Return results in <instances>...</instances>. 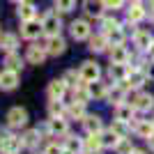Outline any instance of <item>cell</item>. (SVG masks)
<instances>
[{"label": "cell", "instance_id": "cell-1", "mask_svg": "<svg viewBox=\"0 0 154 154\" xmlns=\"http://www.w3.org/2000/svg\"><path fill=\"white\" fill-rule=\"evenodd\" d=\"M145 81H147V71H143L140 67H134V69H129V76L120 81V85L124 90H138Z\"/></svg>", "mask_w": 154, "mask_h": 154}, {"label": "cell", "instance_id": "cell-2", "mask_svg": "<svg viewBox=\"0 0 154 154\" xmlns=\"http://www.w3.org/2000/svg\"><path fill=\"white\" fill-rule=\"evenodd\" d=\"M42 28H44V35H48V37L60 35V30H62V21H60L58 12H46L44 16H42Z\"/></svg>", "mask_w": 154, "mask_h": 154}, {"label": "cell", "instance_id": "cell-3", "mask_svg": "<svg viewBox=\"0 0 154 154\" xmlns=\"http://www.w3.org/2000/svg\"><path fill=\"white\" fill-rule=\"evenodd\" d=\"M136 110L140 113H147V110L154 108V94H147V92H138V94H131V99H127Z\"/></svg>", "mask_w": 154, "mask_h": 154}, {"label": "cell", "instance_id": "cell-4", "mask_svg": "<svg viewBox=\"0 0 154 154\" xmlns=\"http://www.w3.org/2000/svg\"><path fill=\"white\" fill-rule=\"evenodd\" d=\"M69 32H71V37L76 39V42H85V39L92 37V28H90V23H88L85 19L74 21V23L69 26Z\"/></svg>", "mask_w": 154, "mask_h": 154}, {"label": "cell", "instance_id": "cell-5", "mask_svg": "<svg viewBox=\"0 0 154 154\" xmlns=\"http://www.w3.org/2000/svg\"><path fill=\"white\" fill-rule=\"evenodd\" d=\"M78 74H81V81H83V83H92V81H99V76H101V69H99V64H97V62H92V60H85V62L81 64Z\"/></svg>", "mask_w": 154, "mask_h": 154}, {"label": "cell", "instance_id": "cell-6", "mask_svg": "<svg viewBox=\"0 0 154 154\" xmlns=\"http://www.w3.org/2000/svg\"><path fill=\"white\" fill-rule=\"evenodd\" d=\"M21 147H23L21 138L9 136V134H2V131H0V152H2V154H16Z\"/></svg>", "mask_w": 154, "mask_h": 154}, {"label": "cell", "instance_id": "cell-7", "mask_svg": "<svg viewBox=\"0 0 154 154\" xmlns=\"http://www.w3.org/2000/svg\"><path fill=\"white\" fill-rule=\"evenodd\" d=\"M7 124L12 129H21L28 124V110L21 108V106H16V108H12L9 113H7Z\"/></svg>", "mask_w": 154, "mask_h": 154}, {"label": "cell", "instance_id": "cell-8", "mask_svg": "<svg viewBox=\"0 0 154 154\" xmlns=\"http://www.w3.org/2000/svg\"><path fill=\"white\" fill-rule=\"evenodd\" d=\"M44 32V28H42V23H39L37 19H30V21H23V26H21V37L23 39H37L39 35Z\"/></svg>", "mask_w": 154, "mask_h": 154}, {"label": "cell", "instance_id": "cell-9", "mask_svg": "<svg viewBox=\"0 0 154 154\" xmlns=\"http://www.w3.org/2000/svg\"><path fill=\"white\" fill-rule=\"evenodd\" d=\"M145 16H147L145 5H143L140 0H134V2L129 5V9H127V21H129V23H140Z\"/></svg>", "mask_w": 154, "mask_h": 154}, {"label": "cell", "instance_id": "cell-10", "mask_svg": "<svg viewBox=\"0 0 154 154\" xmlns=\"http://www.w3.org/2000/svg\"><path fill=\"white\" fill-rule=\"evenodd\" d=\"M103 9H106V2H103V0H83V12H85V16H90V19H101Z\"/></svg>", "mask_w": 154, "mask_h": 154}, {"label": "cell", "instance_id": "cell-11", "mask_svg": "<svg viewBox=\"0 0 154 154\" xmlns=\"http://www.w3.org/2000/svg\"><path fill=\"white\" fill-rule=\"evenodd\" d=\"M46 53L48 55H53V58H58V55H62L64 48H67V44H64V39L60 37V35H55V37H48L46 39Z\"/></svg>", "mask_w": 154, "mask_h": 154}, {"label": "cell", "instance_id": "cell-12", "mask_svg": "<svg viewBox=\"0 0 154 154\" xmlns=\"http://www.w3.org/2000/svg\"><path fill=\"white\" fill-rule=\"evenodd\" d=\"M152 42H154V37H152L149 30H136L134 32V44H136L138 51H147L149 46H152Z\"/></svg>", "mask_w": 154, "mask_h": 154}, {"label": "cell", "instance_id": "cell-13", "mask_svg": "<svg viewBox=\"0 0 154 154\" xmlns=\"http://www.w3.org/2000/svg\"><path fill=\"white\" fill-rule=\"evenodd\" d=\"M46 48L44 46H37V44H32V46H28V53H26V60L30 64H42L46 60Z\"/></svg>", "mask_w": 154, "mask_h": 154}, {"label": "cell", "instance_id": "cell-14", "mask_svg": "<svg viewBox=\"0 0 154 154\" xmlns=\"http://www.w3.org/2000/svg\"><path fill=\"white\" fill-rule=\"evenodd\" d=\"M16 85H19V71L5 69L0 74V88L2 90H16Z\"/></svg>", "mask_w": 154, "mask_h": 154}, {"label": "cell", "instance_id": "cell-15", "mask_svg": "<svg viewBox=\"0 0 154 154\" xmlns=\"http://www.w3.org/2000/svg\"><path fill=\"white\" fill-rule=\"evenodd\" d=\"M88 92L94 101H103L106 94H108V85L101 83V81H92V83H88Z\"/></svg>", "mask_w": 154, "mask_h": 154}, {"label": "cell", "instance_id": "cell-16", "mask_svg": "<svg viewBox=\"0 0 154 154\" xmlns=\"http://www.w3.org/2000/svg\"><path fill=\"white\" fill-rule=\"evenodd\" d=\"M48 131L53 136H67L69 134V124H67L64 117H51L48 120Z\"/></svg>", "mask_w": 154, "mask_h": 154}, {"label": "cell", "instance_id": "cell-17", "mask_svg": "<svg viewBox=\"0 0 154 154\" xmlns=\"http://www.w3.org/2000/svg\"><path fill=\"white\" fill-rule=\"evenodd\" d=\"M106 99H108V103H113V106H120V103L127 101V90H124L122 85H113V88H108Z\"/></svg>", "mask_w": 154, "mask_h": 154}, {"label": "cell", "instance_id": "cell-18", "mask_svg": "<svg viewBox=\"0 0 154 154\" xmlns=\"http://www.w3.org/2000/svg\"><path fill=\"white\" fill-rule=\"evenodd\" d=\"M67 88H69V85L64 83V78L51 81V83H48V99H62L64 92H67Z\"/></svg>", "mask_w": 154, "mask_h": 154}, {"label": "cell", "instance_id": "cell-19", "mask_svg": "<svg viewBox=\"0 0 154 154\" xmlns=\"http://www.w3.org/2000/svg\"><path fill=\"white\" fill-rule=\"evenodd\" d=\"M16 14H19L21 21H30V19L37 16V7H35V2H30V0H23V2H19Z\"/></svg>", "mask_w": 154, "mask_h": 154}, {"label": "cell", "instance_id": "cell-20", "mask_svg": "<svg viewBox=\"0 0 154 154\" xmlns=\"http://www.w3.org/2000/svg\"><path fill=\"white\" fill-rule=\"evenodd\" d=\"M136 115V108L131 106V103H120V106H115V120H122V122H129L131 124V120H134Z\"/></svg>", "mask_w": 154, "mask_h": 154}, {"label": "cell", "instance_id": "cell-21", "mask_svg": "<svg viewBox=\"0 0 154 154\" xmlns=\"http://www.w3.org/2000/svg\"><path fill=\"white\" fill-rule=\"evenodd\" d=\"M108 55H110V64H127L129 62V53H127V48H124L122 44L120 46H110Z\"/></svg>", "mask_w": 154, "mask_h": 154}, {"label": "cell", "instance_id": "cell-22", "mask_svg": "<svg viewBox=\"0 0 154 154\" xmlns=\"http://www.w3.org/2000/svg\"><path fill=\"white\" fill-rule=\"evenodd\" d=\"M16 46H19V37H16V35H12V32L0 35V51L14 53V51H16Z\"/></svg>", "mask_w": 154, "mask_h": 154}, {"label": "cell", "instance_id": "cell-23", "mask_svg": "<svg viewBox=\"0 0 154 154\" xmlns=\"http://www.w3.org/2000/svg\"><path fill=\"white\" fill-rule=\"evenodd\" d=\"M83 127H85L88 134H101L103 122H101V117H99V115H85L83 117Z\"/></svg>", "mask_w": 154, "mask_h": 154}, {"label": "cell", "instance_id": "cell-24", "mask_svg": "<svg viewBox=\"0 0 154 154\" xmlns=\"http://www.w3.org/2000/svg\"><path fill=\"white\" fill-rule=\"evenodd\" d=\"M129 69H131V67H127V64H110V69H108L110 81H113V83L124 81V78L129 76Z\"/></svg>", "mask_w": 154, "mask_h": 154}, {"label": "cell", "instance_id": "cell-25", "mask_svg": "<svg viewBox=\"0 0 154 154\" xmlns=\"http://www.w3.org/2000/svg\"><path fill=\"white\" fill-rule=\"evenodd\" d=\"M108 39H106V35H94V37H90V46H88V48H90L92 53H103L106 51V48H108Z\"/></svg>", "mask_w": 154, "mask_h": 154}, {"label": "cell", "instance_id": "cell-26", "mask_svg": "<svg viewBox=\"0 0 154 154\" xmlns=\"http://www.w3.org/2000/svg\"><path fill=\"white\" fill-rule=\"evenodd\" d=\"M134 131L140 138H149L154 134V127H152V120H136L134 122Z\"/></svg>", "mask_w": 154, "mask_h": 154}, {"label": "cell", "instance_id": "cell-27", "mask_svg": "<svg viewBox=\"0 0 154 154\" xmlns=\"http://www.w3.org/2000/svg\"><path fill=\"white\" fill-rule=\"evenodd\" d=\"M67 115L69 117H74V120H83L88 113H85V103H81V101H71L69 106H67Z\"/></svg>", "mask_w": 154, "mask_h": 154}, {"label": "cell", "instance_id": "cell-28", "mask_svg": "<svg viewBox=\"0 0 154 154\" xmlns=\"http://www.w3.org/2000/svg\"><path fill=\"white\" fill-rule=\"evenodd\" d=\"M106 39H108V44H110V46H120V44H124V39H127V35H124V28L120 26V28H115V30L106 32Z\"/></svg>", "mask_w": 154, "mask_h": 154}, {"label": "cell", "instance_id": "cell-29", "mask_svg": "<svg viewBox=\"0 0 154 154\" xmlns=\"http://www.w3.org/2000/svg\"><path fill=\"white\" fill-rule=\"evenodd\" d=\"M39 138H42L39 129H30V131H26V134L21 136V143H23V147H35L39 143Z\"/></svg>", "mask_w": 154, "mask_h": 154}, {"label": "cell", "instance_id": "cell-30", "mask_svg": "<svg viewBox=\"0 0 154 154\" xmlns=\"http://www.w3.org/2000/svg\"><path fill=\"white\" fill-rule=\"evenodd\" d=\"M48 115L51 117H64L67 115V108H64L62 99H51V103H48Z\"/></svg>", "mask_w": 154, "mask_h": 154}, {"label": "cell", "instance_id": "cell-31", "mask_svg": "<svg viewBox=\"0 0 154 154\" xmlns=\"http://www.w3.org/2000/svg\"><path fill=\"white\" fill-rule=\"evenodd\" d=\"M103 145H101V136L99 134H88V138L83 140V149H92V152H99Z\"/></svg>", "mask_w": 154, "mask_h": 154}, {"label": "cell", "instance_id": "cell-32", "mask_svg": "<svg viewBox=\"0 0 154 154\" xmlns=\"http://www.w3.org/2000/svg\"><path fill=\"white\" fill-rule=\"evenodd\" d=\"M99 136H101V145H103V147H113V149H115L117 140L122 138V136H117L113 129H108V131H101Z\"/></svg>", "mask_w": 154, "mask_h": 154}, {"label": "cell", "instance_id": "cell-33", "mask_svg": "<svg viewBox=\"0 0 154 154\" xmlns=\"http://www.w3.org/2000/svg\"><path fill=\"white\" fill-rule=\"evenodd\" d=\"M5 64H7V69H12V71H21V67H23V60H21L19 55H16V51H14V53H7Z\"/></svg>", "mask_w": 154, "mask_h": 154}, {"label": "cell", "instance_id": "cell-34", "mask_svg": "<svg viewBox=\"0 0 154 154\" xmlns=\"http://www.w3.org/2000/svg\"><path fill=\"white\" fill-rule=\"evenodd\" d=\"M64 138H67V140H64V147L71 149L74 154H78L81 149H83V140H81V138H74V136H69V134L64 136Z\"/></svg>", "mask_w": 154, "mask_h": 154}, {"label": "cell", "instance_id": "cell-35", "mask_svg": "<svg viewBox=\"0 0 154 154\" xmlns=\"http://www.w3.org/2000/svg\"><path fill=\"white\" fill-rule=\"evenodd\" d=\"M134 152V145H131V138H120L117 140V145H115V154H131Z\"/></svg>", "mask_w": 154, "mask_h": 154}, {"label": "cell", "instance_id": "cell-36", "mask_svg": "<svg viewBox=\"0 0 154 154\" xmlns=\"http://www.w3.org/2000/svg\"><path fill=\"white\" fill-rule=\"evenodd\" d=\"M115 28H120V21L115 19V16H101V32L106 35V32L115 30Z\"/></svg>", "mask_w": 154, "mask_h": 154}, {"label": "cell", "instance_id": "cell-37", "mask_svg": "<svg viewBox=\"0 0 154 154\" xmlns=\"http://www.w3.org/2000/svg\"><path fill=\"white\" fill-rule=\"evenodd\" d=\"M53 5H55V9H58L60 14H67V12H71V9L76 7V0H55Z\"/></svg>", "mask_w": 154, "mask_h": 154}, {"label": "cell", "instance_id": "cell-38", "mask_svg": "<svg viewBox=\"0 0 154 154\" xmlns=\"http://www.w3.org/2000/svg\"><path fill=\"white\" fill-rule=\"evenodd\" d=\"M110 129H113L117 136H124V134H127V129H129V122H122V120H113Z\"/></svg>", "mask_w": 154, "mask_h": 154}, {"label": "cell", "instance_id": "cell-39", "mask_svg": "<svg viewBox=\"0 0 154 154\" xmlns=\"http://www.w3.org/2000/svg\"><path fill=\"white\" fill-rule=\"evenodd\" d=\"M76 81H81V74H76V71H67V74H64V83L67 85H71V88L81 85V83H76Z\"/></svg>", "mask_w": 154, "mask_h": 154}, {"label": "cell", "instance_id": "cell-40", "mask_svg": "<svg viewBox=\"0 0 154 154\" xmlns=\"http://www.w3.org/2000/svg\"><path fill=\"white\" fill-rule=\"evenodd\" d=\"M106 2V9H120L124 5V0H103Z\"/></svg>", "mask_w": 154, "mask_h": 154}, {"label": "cell", "instance_id": "cell-41", "mask_svg": "<svg viewBox=\"0 0 154 154\" xmlns=\"http://www.w3.org/2000/svg\"><path fill=\"white\" fill-rule=\"evenodd\" d=\"M44 154H62V147H60L58 143H51V145L44 149Z\"/></svg>", "mask_w": 154, "mask_h": 154}, {"label": "cell", "instance_id": "cell-42", "mask_svg": "<svg viewBox=\"0 0 154 154\" xmlns=\"http://www.w3.org/2000/svg\"><path fill=\"white\" fill-rule=\"evenodd\" d=\"M147 55H149V60H152V62H154V42H152V46H149V48H147Z\"/></svg>", "mask_w": 154, "mask_h": 154}, {"label": "cell", "instance_id": "cell-43", "mask_svg": "<svg viewBox=\"0 0 154 154\" xmlns=\"http://www.w3.org/2000/svg\"><path fill=\"white\" fill-rule=\"evenodd\" d=\"M147 143H149V149H152V152H154V134H152V136H149V138H147Z\"/></svg>", "mask_w": 154, "mask_h": 154}, {"label": "cell", "instance_id": "cell-44", "mask_svg": "<svg viewBox=\"0 0 154 154\" xmlns=\"http://www.w3.org/2000/svg\"><path fill=\"white\" fill-rule=\"evenodd\" d=\"M149 19H152V23H154V7H149Z\"/></svg>", "mask_w": 154, "mask_h": 154}, {"label": "cell", "instance_id": "cell-45", "mask_svg": "<svg viewBox=\"0 0 154 154\" xmlns=\"http://www.w3.org/2000/svg\"><path fill=\"white\" fill-rule=\"evenodd\" d=\"M131 154H147V152H143V149H134Z\"/></svg>", "mask_w": 154, "mask_h": 154}, {"label": "cell", "instance_id": "cell-46", "mask_svg": "<svg viewBox=\"0 0 154 154\" xmlns=\"http://www.w3.org/2000/svg\"><path fill=\"white\" fill-rule=\"evenodd\" d=\"M62 154H74L71 149H67V147H62Z\"/></svg>", "mask_w": 154, "mask_h": 154}, {"label": "cell", "instance_id": "cell-47", "mask_svg": "<svg viewBox=\"0 0 154 154\" xmlns=\"http://www.w3.org/2000/svg\"><path fill=\"white\" fill-rule=\"evenodd\" d=\"M85 154H99V152H92V149H85Z\"/></svg>", "mask_w": 154, "mask_h": 154}, {"label": "cell", "instance_id": "cell-48", "mask_svg": "<svg viewBox=\"0 0 154 154\" xmlns=\"http://www.w3.org/2000/svg\"><path fill=\"white\" fill-rule=\"evenodd\" d=\"M12 2H16V5H19V2H23V0H12Z\"/></svg>", "mask_w": 154, "mask_h": 154}, {"label": "cell", "instance_id": "cell-49", "mask_svg": "<svg viewBox=\"0 0 154 154\" xmlns=\"http://www.w3.org/2000/svg\"><path fill=\"white\" fill-rule=\"evenodd\" d=\"M149 7H154V0H149Z\"/></svg>", "mask_w": 154, "mask_h": 154}, {"label": "cell", "instance_id": "cell-50", "mask_svg": "<svg viewBox=\"0 0 154 154\" xmlns=\"http://www.w3.org/2000/svg\"><path fill=\"white\" fill-rule=\"evenodd\" d=\"M152 127H154V120H152Z\"/></svg>", "mask_w": 154, "mask_h": 154}]
</instances>
